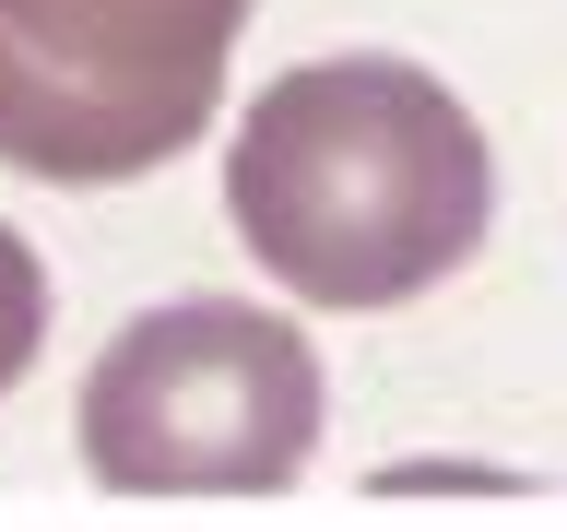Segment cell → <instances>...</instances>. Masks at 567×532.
<instances>
[{"label":"cell","mask_w":567,"mask_h":532,"mask_svg":"<svg viewBox=\"0 0 567 532\" xmlns=\"http://www.w3.org/2000/svg\"><path fill=\"white\" fill-rule=\"evenodd\" d=\"M225 225L308 308H402L485 248L496 154L437 71L308 60L248 106L225 154Z\"/></svg>","instance_id":"obj_1"},{"label":"cell","mask_w":567,"mask_h":532,"mask_svg":"<svg viewBox=\"0 0 567 532\" xmlns=\"http://www.w3.org/2000/svg\"><path fill=\"white\" fill-rule=\"evenodd\" d=\"M319 355L237 296L142 308L83 379V473L106 497H272L319 450Z\"/></svg>","instance_id":"obj_2"},{"label":"cell","mask_w":567,"mask_h":532,"mask_svg":"<svg viewBox=\"0 0 567 532\" xmlns=\"http://www.w3.org/2000/svg\"><path fill=\"white\" fill-rule=\"evenodd\" d=\"M248 0H0V166L48 190L154 177L213 131Z\"/></svg>","instance_id":"obj_3"},{"label":"cell","mask_w":567,"mask_h":532,"mask_svg":"<svg viewBox=\"0 0 567 532\" xmlns=\"http://www.w3.org/2000/svg\"><path fill=\"white\" fill-rule=\"evenodd\" d=\"M35 344H48V273H35V248L0 225V390L35 367Z\"/></svg>","instance_id":"obj_4"}]
</instances>
